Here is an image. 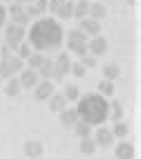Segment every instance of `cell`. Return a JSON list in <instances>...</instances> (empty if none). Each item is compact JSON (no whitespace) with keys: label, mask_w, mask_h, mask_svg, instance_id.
I'll return each instance as SVG.
<instances>
[{"label":"cell","mask_w":141,"mask_h":159,"mask_svg":"<svg viewBox=\"0 0 141 159\" xmlns=\"http://www.w3.org/2000/svg\"><path fill=\"white\" fill-rule=\"evenodd\" d=\"M73 131H75L78 138H90V136H92V126L85 124V122H80V119H78V124L73 126Z\"/></svg>","instance_id":"cell-23"},{"label":"cell","mask_w":141,"mask_h":159,"mask_svg":"<svg viewBox=\"0 0 141 159\" xmlns=\"http://www.w3.org/2000/svg\"><path fill=\"white\" fill-rule=\"evenodd\" d=\"M66 0H50V7H47V10H52V12H56V7L59 5H64Z\"/></svg>","instance_id":"cell-35"},{"label":"cell","mask_w":141,"mask_h":159,"mask_svg":"<svg viewBox=\"0 0 141 159\" xmlns=\"http://www.w3.org/2000/svg\"><path fill=\"white\" fill-rule=\"evenodd\" d=\"M80 63L85 66V68H94V66H96V56L87 52V54H82V56H80Z\"/></svg>","instance_id":"cell-30"},{"label":"cell","mask_w":141,"mask_h":159,"mask_svg":"<svg viewBox=\"0 0 141 159\" xmlns=\"http://www.w3.org/2000/svg\"><path fill=\"white\" fill-rule=\"evenodd\" d=\"M42 61H45V54H33V52H31V56L26 59V63H28L31 70H38L42 66Z\"/></svg>","instance_id":"cell-27"},{"label":"cell","mask_w":141,"mask_h":159,"mask_svg":"<svg viewBox=\"0 0 141 159\" xmlns=\"http://www.w3.org/2000/svg\"><path fill=\"white\" fill-rule=\"evenodd\" d=\"M56 16L59 19H73V0H66L64 5L56 7Z\"/></svg>","instance_id":"cell-19"},{"label":"cell","mask_w":141,"mask_h":159,"mask_svg":"<svg viewBox=\"0 0 141 159\" xmlns=\"http://www.w3.org/2000/svg\"><path fill=\"white\" fill-rule=\"evenodd\" d=\"M113 134H111V129H106V126H99L96 129V134H94V143H96V148H111L113 145Z\"/></svg>","instance_id":"cell-9"},{"label":"cell","mask_w":141,"mask_h":159,"mask_svg":"<svg viewBox=\"0 0 141 159\" xmlns=\"http://www.w3.org/2000/svg\"><path fill=\"white\" fill-rule=\"evenodd\" d=\"M24 154L31 157V159H38L42 154V145L38 143V140H28V143L24 145Z\"/></svg>","instance_id":"cell-16"},{"label":"cell","mask_w":141,"mask_h":159,"mask_svg":"<svg viewBox=\"0 0 141 159\" xmlns=\"http://www.w3.org/2000/svg\"><path fill=\"white\" fill-rule=\"evenodd\" d=\"M111 134H113V138H125V136L129 134V124L120 119V122H115V124H113Z\"/></svg>","instance_id":"cell-20"},{"label":"cell","mask_w":141,"mask_h":159,"mask_svg":"<svg viewBox=\"0 0 141 159\" xmlns=\"http://www.w3.org/2000/svg\"><path fill=\"white\" fill-rule=\"evenodd\" d=\"M80 152H82V154H94V152H96L94 138H80Z\"/></svg>","instance_id":"cell-25"},{"label":"cell","mask_w":141,"mask_h":159,"mask_svg":"<svg viewBox=\"0 0 141 159\" xmlns=\"http://www.w3.org/2000/svg\"><path fill=\"white\" fill-rule=\"evenodd\" d=\"M2 82H5V80H2V77H0V84H2Z\"/></svg>","instance_id":"cell-37"},{"label":"cell","mask_w":141,"mask_h":159,"mask_svg":"<svg viewBox=\"0 0 141 159\" xmlns=\"http://www.w3.org/2000/svg\"><path fill=\"white\" fill-rule=\"evenodd\" d=\"M96 89H99V94L104 96V98H108V96H113V91H115V84H113L111 80H101Z\"/></svg>","instance_id":"cell-22"},{"label":"cell","mask_w":141,"mask_h":159,"mask_svg":"<svg viewBox=\"0 0 141 159\" xmlns=\"http://www.w3.org/2000/svg\"><path fill=\"white\" fill-rule=\"evenodd\" d=\"M66 42H68V49L73 52V54H78V56L87 54V35L82 33L80 28L68 30V38H66Z\"/></svg>","instance_id":"cell-3"},{"label":"cell","mask_w":141,"mask_h":159,"mask_svg":"<svg viewBox=\"0 0 141 159\" xmlns=\"http://www.w3.org/2000/svg\"><path fill=\"white\" fill-rule=\"evenodd\" d=\"M87 52H90V54H94V56L106 54V52H108V40H106L104 35H94V38L87 42Z\"/></svg>","instance_id":"cell-7"},{"label":"cell","mask_w":141,"mask_h":159,"mask_svg":"<svg viewBox=\"0 0 141 159\" xmlns=\"http://www.w3.org/2000/svg\"><path fill=\"white\" fill-rule=\"evenodd\" d=\"M33 89H35V98H38V101H47L52 94H54L52 80H38V84H35Z\"/></svg>","instance_id":"cell-8"},{"label":"cell","mask_w":141,"mask_h":159,"mask_svg":"<svg viewBox=\"0 0 141 159\" xmlns=\"http://www.w3.org/2000/svg\"><path fill=\"white\" fill-rule=\"evenodd\" d=\"M118 77H120V66L108 63L104 68V80H111V82H113V80H118Z\"/></svg>","instance_id":"cell-26"},{"label":"cell","mask_w":141,"mask_h":159,"mask_svg":"<svg viewBox=\"0 0 141 159\" xmlns=\"http://www.w3.org/2000/svg\"><path fill=\"white\" fill-rule=\"evenodd\" d=\"M2 2H12V0H2Z\"/></svg>","instance_id":"cell-38"},{"label":"cell","mask_w":141,"mask_h":159,"mask_svg":"<svg viewBox=\"0 0 141 159\" xmlns=\"http://www.w3.org/2000/svg\"><path fill=\"white\" fill-rule=\"evenodd\" d=\"M28 16H26V12H21V14H17V16H12V24H19V26H24V28H26V26H28Z\"/></svg>","instance_id":"cell-32"},{"label":"cell","mask_w":141,"mask_h":159,"mask_svg":"<svg viewBox=\"0 0 141 159\" xmlns=\"http://www.w3.org/2000/svg\"><path fill=\"white\" fill-rule=\"evenodd\" d=\"M35 73H38V77H40V80H52V73H54V61L45 56L42 66H40L38 70H35Z\"/></svg>","instance_id":"cell-15"},{"label":"cell","mask_w":141,"mask_h":159,"mask_svg":"<svg viewBox=\"0 0 141 159\" xmlns=\"http://www.w3.org/2000/svg\"><path fill=\"white\" fill-rule=\"evenodd\" d=\"M87 16H92V19H104L106 16V7L99 5V2H90V12H87Z\"/></svg>","instance_id":"cell-21"},{"label":"cell","mask_w":141,"mask_h":159,"mask_svg":"<svg viewBox=\"0 0 141 159\" xmlns=\"http://www.w3.org/2000/svg\"><path fill=\"white\" fill-rule=\"evenodd\" d=\"M21 68H24V61L19 59V56H5V59H0V77L7 80V77H14L17 73H21Z\"/></svg>","instance_id":"cell-4"},{"label":"cell","mask_w":141,"mask_h":159,"mask_svg":"<svg viewBox=\"0 0 141 159\" xmlns=\"http://www.w3.org/2000/svg\"><path fill=\"white\" fill-rule=\"evenodd\" d=\"M17 80H19L21 89H33V87L38 84V80H40V77H38V73H35V70H31V68H28V70H21Z\"/></svg>","instance_id":"cell-11"},{"label":"cell","mask_w":141,"mask_h":159,"mask_svg":"<svg viewBox=\"0 0 141 159\" xmlns=\"http://www.w3.org/2000/svg\"><path fill=\"white\" fill-rule=\"evenodd\" d=\"M31 45L38 47V49L45 54V52H56L64 40V30L56 21L52 19H38L31 28Z\"/></svg>","instance_id":"cell-1"},{"label":"cell","mask_w":141,"mask_h":159,"mask_svg":"<svg viewBox=\"0 0 141 159\" xmlns=\"http://www.w3.org/2000/svg\"><path fill=\"white\" fill-rule=\"evenodd\" d=\"M17 56H19L21 61H26V59H28V56H31V45H28V42H26V40H24V42H19V45H17Z\"/></svg>","instance_id":"cell-28"},{"label":"cell","mask_w":141,"mask_h":159,"mask_svg":"<svg viewBox=\"0 0 141 159\" xmlns=\"http://www.w3.org/2000/svg\"><path fill=\"white\" fill-rule=\"evenodd\" d=\"M21 12H24V5L12 0V2H10V16H17V14H21Z\"/></svg>","instance_id":"cell-34"},{"label":"cell","mask_w":141,"mask_h":159,"mask_svg":"<svg viewBox=\"0 0 141 159\" xmlns=\"http://www.w3.org/2000/svg\"><path fill=\"white\" fill-rule=\"evenodd\" d=\"M78 119L90 126H101L108 119V101L101 94H92L85 98H78Z\"/></svg>","instance_id":"cell-2"},{"label":"cell","mask_w":141,"mask_h":159,"mask_svg":"<svg viewBox=\"0 0 141 159\" xmlns=\"http://www.w3.org/2000/svg\"><path fill=\"white\" fill-rule=\"evenodd\" d=\"M64 96H66V101H78V98H80V91H78L75 84H68L64 89Z\"/></svg>","instance_id":"cell-29"},{"label":"cell","mask_w":141,"mask_h":159,"mask_svg":"<svg viewBox=\"0 0 141 159\" xmlns=\"http://www.w3.org/2000/svg\"><path fill=\"white\" fill-rule=\"evenodd\" d=\"M87 12H90V2H87V0H75V2H73V16H75L78 21L85 19Z\"/></svg>","instance_id":"cell-17"},{"label":"cell","mask_w":141,"mask_h":159,"mask_svg":"<svg viewBox=\"0 0 141 159\" xmlns=\"http://www.w3.org/2000/svg\"><path fill=\"white\" fill-rule=\"evenodd\" d=\"M33 5H35V10L40 12V14H45L47 7H50V0H33Z\"/></svg>","instance_id":"cell-33"},{"label":"cell","mask_w":141,"mask_h":159,"mask_svg":"<svg viewBox=\"0 0 141 159\" xmlns=\"http://www.w3.org/2000/svg\"><path fill=\"white\" fill-rule=\"evenodd\" d=\"M47 101H50V110H52V112H61V110L68 105L66 96H64V94H56V91H54V94H52Z\"/></svg>","instance_id":"cell-14"},{"label":"cell","mask_w":141,"mask_h":159,"mask_svg":"<svg viewBox=\"0 0 141 159\" xmlns=\"http://www.w3.org/2000/svg\"><path fill=\"white\" fill-rule=\"evenodd\" d=\"M26 40V28L24 26H19V24H7V28H5V42L10 49H17V45L19 42H24Z\"/></svg>","instance_id":"cell-5"},{"label":"cell","mask_w":141,"mask_h":159,"mask_svg":"<svg viewBox=\"0 0 141 159\" xmlns=\"http://www.w3.org/2000/svg\"><path fill=\"white\" fill-rule=\"evenodd\" d=\"M70 56L66 54V52H61L59 56H56V61H54V73H52V82H59V80H64V75H68L70 73Z\"/></svg>","instance_id":"cell-6"},{"label":"cell","mask_w":141,"mask_h":159,"mask_svg":"<svg viewBox=\"0 0 141 159\" xmlns=\"http://www.w3.org/2000/svg\"><path fill=\"white\" fill-rule=\"evenodd\" d=\"M115 157L118 159H134V145L127 143V140H120V145L115 148Z\"/></svg>","instance_id":"cell-13"},{"label":"cell","mask_w":141,"mask_h":159,"mask_svg":"<svg viewBox=\"0 0 141 159\" xmlns=\"http://www.w3.org/2000/svg\"><path fill=\"white\" fill-rule=\"evenodd\" d=\"M70 73L75 75V77H82V75L87 73V68L80 63V61H75V63H70Z\"/></svg>","instance_id":"cell-31"},{"label":"cell","mask_w":141,"mask_h":159,"mask_svg":"<svg viewBox=\"0 0 141 159\" xmlns=\"http://www.w3.org/2000/svg\"><path fill=\"white\" fill-rule=\"evenodd\" d=\"M0 26H5V7L0 5Z\"/></svg>","instance_id":"cell-36"},{"label":"cell","mask_w":141,"mask_h":159,"mask_svg":"<svg viewBox=\"0 0 141 159\" xmlns=\"http://www.w3.org/2000/svg\"><path fill=\"white\" fill-rule=\"evenodd\" d=\"M108 117H111L113 122H120V119H122V105L118 103V101L108 103Z\"/></svg>","instance_id":"cell-24"},{"label":"cell","mask_w":141,"mask_h":159,"mask_svg":"<svg viewBox=\"0 0 141 159\" xmlns=\"http://www.w3.org/2000/svg\"><path fill=\"white\" fill-rule=\"evenodd\" d=\"M19 91H21L19 80H17V77H7L5 80V94L7 96H19Z\"/></svg>","instance_id":"cell-18"},{"label":"cell","mask_w":141,"mask_h":159,"mask_svg":"<svg viewBox=\"0 0 141 159\" xmlns=\"http://www.w3.org/2000/svg\"><path fill=\"white\" fill-rule=\"evenodd\" d=\"M59 117H61V126L73 129V126L78 124V112H75V108H64V110L59 112Z\"/></svg>","instance_id":"cell-12"},{"label":"cell","mask_w":141,"mask_h":159,"mask_svg":"<svg viewBox=\"0 0 141 159\" xmlns=\"http://www.w3.org/2000/svg\"><path fill=\"white\" fill-rule=\"evenodd\" d=\"M78 28H80L85 35H90V38H94V35H99V33H101L99 21L92 19V16H85V19H80V26H78Z\"/></svg>","instance_id":"cell-10"},{"label":"cell","mask_w":141,"mask_h":159,"mask_svg":"<svg viewBox=\"0 0 141 159\" xmlns=\"http://www.w3.org/2000/svg\"><path fill=\"white\" fill-rule=\"evenodd\" d=\"M0 45H2V40H0Z\"/></svg>","instance_id":"cell-39"}]
</instances>
